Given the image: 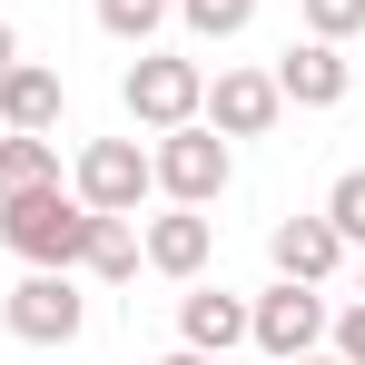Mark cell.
Returning a JSON list of instances; mask_svg holds the SVG:
<instances>
[{"label":"cell","mask_w":365,"mask_h":365,"mask_svg":"<svg viewBox=\"0 0 365 365\" xmlns=\"http://www.w3.org/2000/svg\"><path fill=\"white\" fill-rule=\"evenodd\" d=\"M346 257H356V247L326 227V207H316V217H277V227H267V267H277V277H297V287H336V277H346Z\"/></svg>","instance_id":"10"},{"label":"cell","mask_w":365,"mask_h":365,"mask_svg":"<svg viewBox=\"0 0 365 365\" xmlns=\"http://www.w3.org/2000/svg\"><path fill=\"white\" fill-rule=\"evenodd\" d=\"M89 10L119 50H158V30H168V0H89Z\"/></svg>","instance_id":"15"},{"label":"cell","mask_w":365,"mask_h":365,"mask_svg":"<svg viewBox=\"0 0 365 365\" xmlns=\"http://www.w3.org/2000/svg\"><path fill=\"white\" fill-rule=\"evenodd\" d=\"M197 119L217 128V138H267V128L287 119L277 69H217V79H207V99H197Z\"/></svg>","instance_id":"8"},{"label":"cell","mask_w":365,"mask_h":365,"mask_svg":"<svg viewBox=\"0 0 365 365\" xmlns=\"http://www.w3.org/2000/svg\"><path fill=\"white\" fill-rule=\"evenodd\" d=\"M197 99H207V69L178 60V50H138V60L119 69V109L148 128V138H158V128H187Z\"/></svg>","instance_id":"4"},{"label":"cell","mask_w":365,"mask_h":365,"mask_svg":"<svg viewBox=\"0 0 365 365\" xmlns=\"http://www.w3.org/2000/svg\"><path fill=\"white\" fill-rule=\"evenodd\" d=\"M356 297H365V247H356Z\"/></svg>","instance_id":"23"},{"label":"cell","mask_w":365,"mask_h":365,"mask_svg":"<svg viewBox=\"0 0 365 365\" xmlns=\"http://www.w3.org/2000/svg\"><path fill=\"white\" fill-rule=\"evenodd\" d=\"M69 197L99 207V217H138V197H158L148 148H138V138H89V148L69 158Z\"/></svg>","instance_id":"6"},{"label":"cell","mask_w":365,"mask_h":365,"mask_svg":"<svg viewBox=\"0 0 365 365\" xmlns=\"http://www.w3.org/2000/svg\"><path fill=\"white\" fill-rule=\"evenodd\" d=\"M326 346H336V356H346V365H365V297L346 306V316H336V326H326Z\"/></svg>","instance_id":"19"},{"label":"cell","mask_w":365,"mask_h":365,"mask_svg":"<svg viewBox=\"0 0 365 365\" xmlns=\"http://www.w3.org/2000/svg\"><path fill=\"white\" fill-rule=\"evenodd\" d=\"M356 69H346V40H287L277 50V99L287 109H346Z\"/></svg>","instance_id":"9"},{"label":"cell","mask_w":365,"mask_h":365,"mask_svg":"<svg viewBox=\"0 0 365 365\" xmlns=\"http://www.w3.org/2000/svg\"><path fill=\"white\" fill-rule=\"evenodd\" d=\"M158 365H227V356H197V346H178V356H158Z\"/></svg>","instance_id":"21"},{"label":"cell","mask_w":365,"mask_h":365,"mask_svg":"<svg viewBox=\"0 0 365 365\" xmlns=\"http://www.w3.org/2000/svg\"><path fill=\"white\" fill-rule=\"evenodd\" d=\"M326 326H336L326 287H297V277H277L267 297H247V346H257L267 365H287V356H316V346H326Z\"/></svg>","instance_id":"5"},{"label":"cell","mask_w":365,"mask_h":365,"mask_svg":"<svg viewBox=\"0 0 365 365\" xmlns=\"http://www.w3.org/2000/svg\"><path fill=\"white\" fill-rule=\"evenodd\" d=\"M10 60H20V30H10V10H0V69H10Z\"/></svg>","instance_id":"20"},{"label":"cell","mask_w":365,"mask_h":365,"mask_svg":"<svg viewBox=\"0 0 365 365\" xmlns=\"http://www.w3.org/2000/svg\"><path fill=\"white\" fill-rule=\"evenodd\" d=\"M0 326H10L20 346H79V336H89L79 267H20V287L0 297Z\"/></svg>","instance_id":"3"},{"label":"cell","mask_w":365,"mask_h":365,"mask_svg":"<svg viewBox=\"0 0 365 365\" xmlns=\"http://www.w3.org/2000/svg\"><path fill=\"white\" fill-rule=\"evenodd\" d=\"M287 365H346V356H336V346H316V356H287Z\"/></svg>","instance_id":"22"},{"label":"cell","mask_w":365,"mask_h":365,"mask_svg":"<svg viewBox=\"0 0 365 365\" xmlns=\"http://www.w3.org/2000/svg\"><path fill=\"white\" fill-rule=\"evenodd\" d=\"M326 227H336L346 247H365V168H346V178L326 187Z\"/></svg>","instance_id":"17"},{"label":"cell","mask_w":365,"mask_h":365,"mask_svg":"<svg viewBox=\"0 0 365 365\" xmlns=\"http://www.w3.org/2000/svg\"><path fill=\"white\" fill-rule=\"evenodd\" d=\"M168 20H178L187 40H237L247 20H257V0H168Z\"/></svg>","instance_id":"16"},{"label":"cell","mask_w":365,"mask_h":365,"mask_svg":"<svg viewBox=\"0 0 365 365\" xmlns=\"http://www.w3.org/2000/svg\"><path fill=\"white\" fill-rule=\"evenodd\" d=\"M148 178H158V197H168V207H217V197H227V178H237V148H227L207 119L158 128V138H148Z\"/></svg>","instance_id":"2"},{"label":"cell","mask_w":365,"mask_h":365,"mask_svg":"<svg viewBox=\"0 0 365 365\" xmlns=\"http://www.w3.org/2000/svg\"><path fill=\"white\" fill-rule=\"evenodd\" d=\"M297 20H306V40H356L365 0H297Z\"/></svg>","instance_id":"18"},{"label":"cell","mask_w":365,"mask_h":365,"mask_svg":"<svg viewBox=\"0 0 365 365\" xmlns=\"http://www.w3.org/2000/svg\"><path fill=\"white\" fill-rule=\"evenodd\" d=\"M30 187H60V138L0 128V197H30Z\"/></svg>","instance_id":"13"},{"label":"cell","mask_w":365,"mask_h":365,"mask_svg":"<svg viewBox=\"0 0 365 365\" xmlns=\"http://www.w3.org/2000/svg\"><path fill=\"white\" fill-rule=\"evenodd\" d=\"M60 109H69V89H60V69H50V60H10V69H0V128L60 138Z\"/></svg>","instance_id":"11"},{"label":"cell","mask_w":365,"mask_h":365,"mask_svg":"<svg viewBox=\"0 0 365 365\" xmlns=\"http://www.w3.org/2000/svg\"><path fill=\"white\" fill-rule=\"evenodd\" d=\"M178 346H197V356H237L247 346V297H227V287H187L178 297Z\"/></svg>","instance_id":"12"},{"label":"cell","mask_w":365,"mask_h":365,"mask_svg":"<svg viewBox=\"0 0 365 365\" xmlns=\"http://www.w3.org/2000/svg\"><path fill=\"white\" fill-rule=\"evenodd\" d=\"M207 257H217V217H207V207H158V217L138 227V267H158L168 287H197Z\"/></svg>","instance_id":"7"},{"label":"cell","mask_w":365,"mask_h":365,"mask_svg":"<svg viewBox=\"0 0 365 365\" xmlns=\"http://www.w3.org/2000/svg\"><path fill=\"white\" fill-rule=\"evenodd\" d=\"M89 217L99 207H79L69 187H30V197H0V247L20 267H79L89 257Z\"/></svg>","instance_id":"1"},{"label":"cell","mask_w":365,"mask_h":365,"mask_svg":"<svg viewBox=\"0 0 365 365\" xmlns=\"http://www.w3.org/2000/svg\"><path fill=\"white\" fill-rule=\"evenodd\" d=\"M79 277L128 287V277H138V217H89V257H79Z\"/></svg>","instance_id":"14"}]
</instances>
